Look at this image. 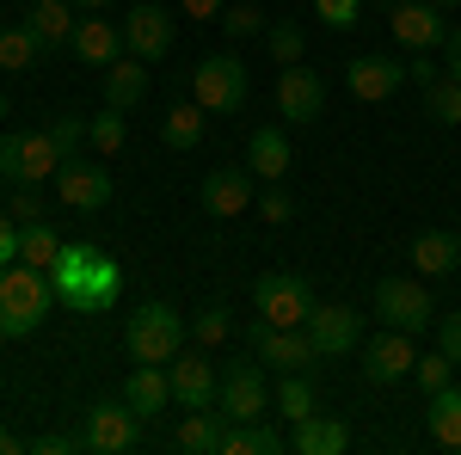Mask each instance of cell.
Returning <instances> with one entry per match:
<instances>
[{
	"label": "cell",
	"instance_id": "cell-1",
	"mask_svg": "<svg viewBox=\"0 0 461 455\" xmlns=\"http://www.w3.org/2000/svg\"><path fill=\"white\" fill-rule=\"evenodd\" d=\"M50 289H56V302H68L74 314H99V308L117 302L123 271H117V259H111L105 246L68 241L56 252V265H50Z\"/></svg>",
	"mask_w": 461,
	"mask_h": 455
},
{
	"label": "cell",
	"instance_id": "cell-2",
	"mask_svg": "<svg viewBox=\"0 0 461 455\" xmlns=\"http://www.w3.org/2000/svg\"><path fill=\"white\" fill-rule=\"evenodd\" d=\"M56 308V289H50V271L37 265H0V339H32L37 326Z\"/></svg>",
	"mask_w": 461,
	"mask_h": 455
},
{
	"label": "cell",
	"instance_id": "cell-3",
	"mask_svg": "<svg viewBox=\"0 0 461 455\" xmlns=\"http://www.w3.org/2000/svg\"><path fill=\"white\" fill-rule=\"evenodd\" d=\"M185 339H191V326H185L178 308H167V302H142V308L130 314V326H123V345H130L136 363H173L178 350H185Z\"/></svg>",
	"mask_w": 461,
	"mask_h": 455
},
{
	"label": "cell",
	"instance_id": "cell-4",
	"mask_svg": "<svg viewBox=\"0 0 461 455\" xmlns=\"http://www.w3.org/2000/svg\"><path fill=\"white\" fill-rule=\"evenodd\" d=\"M62 173V148L50 130H25V136H0V178L6 185H43Z\"/></svg>",
	"mask_w": 461,
	"mask_h": 455
},
{
	"label": "cell",
	"instance_id": "cell-5",
	"mask_svg": "<svg viewBox=\"0 0 461 455\" xmlns=\"http://www.w3.org/2000/svg\"><path fill=\"white\" fill-rule=\"evenodd\" d=\"M191 99L203 111H240L247 105V62L240 56H203L197 68H191Z\"/></svg>",
	"mask_w": 461,
	"mask_h": 455
},
{
	"label": "cell",
	"instance_id": "cell-6",
	"mask_svg": "<svg viewBox=\"0 0 461 455\" xmlns=\"http://www.w3.org/2000/svg\"><path fill=\"white\" fill-rule=\"evenodd\" d=\"M215 406L228 413V424H252V419H265V413H271V387H265L258 357H252V363H221Z\"/></svg>",
	"mask_w": 461,
	"mask_h": 455
},
{
	"label": "cell",
	"instance_id": "cell-7",
	"mask_svg": "<svg viewBox=\"0 0 461 455\" xmlns=\"http://www.w3.org/2000/svg\"><path fill=\"white\" fill-rule=\"evenodd\" d=\"M247 345H252V357H258L265 369H277V376L308 369V363L320 357L314 339H308V326H271V320H252V326H247Z\"/></svg>",
	"mask_w": 461,
	"mask_h": 455
},
{
	"label": "cell",
	"instance_id": "cell-8",
	"mask_svg": "<svg viewBox=\"0 0 461 455\" xmlns=\"http://www.w3.org/2000/svg\"><path fill=\"white\" fill-rule=\"evenodd\" d=\"M252 302H258V320H271V326H302L314 314V289L295 271H265L252 283Z\"/></svg>",
	"mask_w": 461,
	"mask_h": 455
},
{
	"label": "cell",
	"instance_id": "cell-9",
	"mask_svg": "<svg viewBox=\"0 0 461 455\" xmlns=\"http://www.w3.org/2000/svg\"><path fill=\"white\" fill-rule=\"evenodd\" d=\"M430 314H437V308H430V289L419 278H382L375 283V320H382V326H400V332L419 339L430 326Z\"/></svg>",
	"mask_w": 461,
	"mask_h": 455
},
{
	"label": "cell",
	"instance_id": "cell-10",
	"mask_svg": "<svg viewBox=\"0 0 461 455\" xmlns=\"http://www.w3.org/2000/svg\"><path fill=\"white\" fill-rule=\"evenodd\" d=\"M406 80H412V56H351L345 62V86H351V99H363V105L393 99Z\"/></svg>",
	"mask_w": 461,
	"mask_h": 455
},
{
	"label": "cell",
	"instance_id": "cell-11",
	"mask_svg": "<svg viewBox=\"0 0 461 455\" xmlns=\"http://www.w3.org/2000/svg\"><path fill=\"white\" fill-rule=\"evenodd\" d=\"M56 191H62V204L80 215H99L111 210V197H117V185L99 160H62V173H56Z\"/></svg>",
	"mask_w": 461,
	"mask_h": 455
},
{
	"label": "cell",
	"instance_id": "cell-12",
	"mask_svg": "<svg viewBox=\"0 0 461 455\" xmlns=\"http://www.w3.org/2000/svg\"><path fill=\"white\" fill-rule=\"evenodd\" d=\"M173 37L178 32H173V19H167V6H154V0L123 13V50L142 56V62H167L173 56Z\"/></svg>",
	"mask_w": 461,
	"mask_h": 455
},
{
	"label": "cell",
	"instance_id": "cell-13",
	"mask_svg": "<svg viewBox=\"0 0 461 455\" xmlns=\"http://www.w3.org/2000/svg\"><path fill=\"white\" fill-rule=\"evenodd\" d=\"M136 437H142V419L130 413V400H99V406H86V450L123 455V450H136Z\"/></svg>",
	"mask_w": 461,
	"mask_h": 455
},
{
	"label": "cell",
	"instance_id": "cell-14",
	"mask_svg": "<svg viewBox=\"0 0 461 455\" xmlns=\"http://www.w3.org/2000/svg\"><path fill=\"white\" fill-rule=\"evenodd\" d=\"M167 382H173V406H185V413H203V406H215L221 369H215L210 357H197V350H178L173 363H167Z\"/></svg>",
	"mask_w": 461,
	"mask_h": 455
},
{
	"label": "cell",
	"instance_id": "cell-15",
	"mask_svg": "<svg viewBox=\"0 0 461 455\" xmlns=\"http://www.w3.org/2000/svg\"><path fill=\"white\" fill-rule=\"evenodd\" d=\"M302 326H308V339H314L320 357H351V350L363 345V314H357V308H345V302H326V308H314Z\"/></svg>",
	"mask_w": 461,
	"mask_h": 455
},
{
	"label": "cell",
	"instance_id": "cell-16",
	"mask_svg": "<svg viewBox=\"0 0 461 455\" xmlns=\"http://www.w3.org/2000/svg\"><path fill=\"white\" fill-rule=\"evenodd\" d=\"M412 363H419V350H412V332L388 326V332H375V339L363 345V382L388 387V382H400V376H412Z\"/></svg>",
	"mask_w": 461,
	"mask_h": 455
},
{
	"label": "cell",
	"instance_id": "cell-17",
	"mask_svg": "<svg viewBox=\"0 0 461 455\" xmlns=\"http://www.w3.org/2000/svg\"><path fill=\"white\" fill-rule=\"evenodd\" d=\"M277 111H284L289 123H320V111H326V80H320L314 68H302V62H289L284 74H277Z\"/></svg>",
	"mask_w": 461,
	"mask_h": 455
},
{
	"label": "cell",
	"instance_id": "cell-18",
	"mask_svg": "<svg viewBox=\"0 0 461 455\" xmlns=\"http://www.w3.org/2000/svg\"><path fill=\"white\" fill-rule=\"evenodd\" d=\"M393 43L412 56V50H437L443 37H449V19H443V6H430V0H400L393 6Z\"/></svg>",
	"mask_w": 461,
	"mask_h": 455
},
{
	"label": "cell",
	"instance_id": "cell-19",
	"mask_svg": "<svg viewBox=\"0 0 461 455\" xmlns=\"http://www.w3.org/2000/svg\"><path fill=\"white\" fill-rule=\"evenodd\" d=\"M197 197H203V210H210L215 222L247 215L252 210V167H215V173H203Z\"/></svg>",
	"mask_w": 461,
	"mask_h": 455
},
{
	"label": "cell",
	"instance_id": "cell-20",
	"mask_svg": "<svg viewBox=\"0 0 461 455\" xmlns=\"http://www.w3.org/2000/svg\"><path fill=\"white\" fill-rule=\"evenodd\" d=\"M68 50L86 62V68H111V62L123 56V25H111V19H99V13H86V19L74 25Z\"/></svg>",
	"mask_w": 461,
	"mask_h": 455
},
{
	"label": "cell",
	"instance_id": "cell-21",
	"mask_svg": "<svg viewBox=\"0 0 461 455\" xmlns=\"http://www.w3.org/2000/svg\"><path fill=\"white\" fill-rule=\"evenodd\" d=\"M412 271H419V278H449V271H461V234L456 228H425V234H412Z\"/></svg>",
	"mask_w": 461,
	"mask_h": 455
},
{
	"label": "cell",
	"instance_id": "cell-22",
	"mask_svg": "<svg viewBox=\"0 0 461 455\" xmlns=\"http://www.w3.org/2000/svg\"><path fill=\"white\" fill-rule=\"evenodd\" d=\"M123 400H130V413H136V419H160V413H167V400H173L167 363H136V369H130V382H123Z\"/></svg>",
	"mask_w": 461,
	"mask_h": 455
},
{
	"label": "cell",
	"instance_id": "cell-23",
	"mask_svg": "<svg viewBox=\"0 0 461 455\" xmlns=\"http://www.w3.org/2000/svg\"><path fill=\"white\" fill-rule=\"evenodd\" d=\"M221 437H228V413L221 406H203V413H185L173 431V450L185 455H221Z\"/></svg>",
	"mask_w": 461,
	"mask_h": 455
},
{
	"label": "cell",
	"instance_id": "cell-24",
	"mask_svg": "<svg viewBox=\"0 0 461 455\" xmlns=\"http://www.w3.org/2000/svg\"><path fill=\"white\" fill-rule=\"evenodd\" d=\"M289 450H295V455H345V450H351V424L308 413V419H295V437H289Z\"/></svg>",
	"mask_w": 461,
	"mask_h": 455
},
{
	"label": "cell",
	"instance_id": "cell-25",
	"mask_svg": "<svg viewBox=\"0 0 461 455\" xmlns=\"http://www.w3.org/2000/svg\"><path fill=\"white\" fill-rule=\"evenodd\" d=\"M247 167H252V178H265V185H277V178L289 173V136L277 123H265V130L247 136Z\"/></svg>",
	"mask_w": 461,
	"mask_h": 455
},
{
	"label": "cell",
	"instance_id": "cell-26",
	"mask_svg": "<svg viewBox=\"0 0 461 455\" xmlns=\"http://www.w3.org/2000/svg\"><path fill=\"white\" fill-rule=\"evenodd\" d=\"M142 93H148V62L142 56H117L105 68V105H117V111H130V105H142Z\"/></svg>",
	"mask_w": 461,
	"mask_h": 455
},
{
	"label": "cell",
	"instance_id": "cell-27",
	"mask_svg": "<svg viewBox=\"0 0 461 455\" xmlns=\"http://www.w3.org/2000/svg\"><path fill=\"white\" fill-rule=\"evenodd\" d=\"M425 431H430V443H443V450H461V387H456V382L430 394Z\"/></svg>",
	"mask_w": 461,
	"mask_h": 455
},
{
	"label": "cell",
	"instance_id": "cell-28",
	"mask_svg": "<svg viewBox=\"0 0 461 455\" xmlns=\"http://www.w3.org/2000/svg\"><path fill=\"white\" fill-rule=\"evenodd\" d=\"M25 25L37 32L43 50H62V43H74V25H80V19H74V0H37Z\"/></svg>",
	"mask_w": 461,
	"mask_h": 455
},
{
	"label": "cell",
	"instance_id": "cell-29",
	"mask_svg": "<svg viewBox=\"0 0 461 455\" xmlns=\"http://www.w3.org/2000/svg\"><path fill=\"white\" fill-rule=\"evenodd\" d=\"M203 117H210V111L197 105V99L167 105V117H160V141H167V148H178V154H191V148L203 141Z\"/></svg>",
	"mask_w": 461,
	"mask_h": 455
},
{
	"label": "cell",
	"instance_id": "cell-30",
	"mask_svg": "<svg viewBox=\"0 0 461 455\" xmlns=\"http://www.w3.org/2000/svg\"><path fill=\"white\" fill-rule=\"evenodd\" d=\"M56 252H62V234L50 228V215H37V222H19V265H37V271H50V265H56Z\"/></svg>",
	"mask_w": 461,
	"mask_h": 455
},
{
	"label": "cell",
	"instance_id": "cell-31",
	"mask_svg": "<svg viewBox=\"0 0 461 455\" xmlns=\"http://www.w3.org/2000/svg\"><path fill=\"white\" fill-rule=\"evenodd\" d=\"M37 56H43V43H37L32 25H0V74L37 68Z\"/></svg>",
	"mask_w": 461,
	"mask_h": 455
},
{
	"label": "cell",
	"instance_id": "cell-32",
	"mask_svg": "<svg viewBox=\"0 0 461 455\" xmlns=\"http://www.w3.org/2000/svg\"><path fill=\"white\" fill-rule=\"evenodd\" d=\"M277 450H289V443H284V437H277L265 419L228 424V437H221V455H277Z\"/></svg>",
	"mask_w": 461,
	"mask_h": 455
},
{
	"label": "cell",
	"instance_id": "cell-33",
	"mask_svg": "<svg viewBox=\"0 0 461 455\" xmlns=\"http://www.w3.org/2000/svg\"><path fill=\"white\" fill-rule=\"evenodd\" d=\"M123 141H130V123H123V111H117V105H105L99 117H86V148H93L99 160H111Z\"/></svg>",
	"mask_w": 461,
	"mask_h": 455
},
{
	"label": "cell",
	"instance_id": "cell-34",
	"mask_svg": "<svg viewBox=\"0 0 461 455\" xmlns=\"http://www.w3.org/2000/svg\"><path fill=\"white\" fill-rule=\"evenodd\" d=\"M271 406H277L289 424L308 419V413H314V387H308V369H289L284 382H277V394H271Z\"/></svg>",
	"mask_w": 461,
	"mask_h": 455
},
{
	"label": "cell",
	"instance_id": "cell-35",
	"mask_svg": "<svg viewBox=\"0 0 461 455\" xmlns=\"http://www.w3.org/2000/svg\"><path fill=\"white\" fill-rule=\"evenodd\" d=\"M425 111L443 123V130H461V80H449V74L430 80L425 86Z\"/></svg>",
	"mask_w": 461,
	"mask_h": 455
},
{
	"label": "cell",
	"instance_id": "cell-36",
	"mask_svg": "<svg viewBox=\"0 0 461 455\" xmlns=\"http://www.w3.org/2000/svg\"><path fill=\"white\" fill-rule=\"evenodd\" d=\"M43 130H50V141H56V148H62V160H80V148H86V117L62 111V117H50Z\"/></svg>",
	"mask_w": 461,
	"mask_h": 455
},
{
	"label": "cell",
	"instance_id": "cell-37",
	"mask_svg": "<svg viewBox=\"0 0 461 455\" xmlns=\"http://www.w3.org/2000/svg\"><path fill=\"white\" fill-rule=\"evenodd\" d=\"M412 382L425 387V400H430V394H437V387H449V382H456V363H449V357H443V350H425V357H419V363H412Z\"/></svg>",
	"mask_w": 461,
	"mask_h": 455
},
{
	"label": "cell",
	"instance_id": "cell-38",
	"mask_svg": "<svg viewBox=\"0 0 461 455\" xmlns=\"http://www.w3.org/2000/svg\"><path fill=\"white\" fill-rule=\"evenodd\" d=\"M265 43H271V56H277V62H302V25H295V19H277V25H265Z\"/></svg>",
	"mask_w": 461,
	"mask_h": 455
},
{
	"label": "cell",
	"instance_id": "cell-39",
	"mask_svg": "<svg viewBox=\"0 0 461 455\" xmlns=\"http://www.w3.org/2000/svg\"><path fill=\"white\" fill-rule=\"evenodd\" d=\"M314 13L326 32H351L357 19H363V0H314Z\"/></svg>",
	"mask_w": 461,
	"mask_h": 455
},
{
	"label": "cell",
	"instance_id": "cell-40",
	"mask_svg": "<svg viewBox=\"0 0 461 455\" xmlns=\"http://www.w3.org/2000/svg\"><path fill=\"white\" fill-rule=\"evenodd\" d=\"M221 32L228 37H258L265 32V13H258V6H221Z\"/></svg>",
	"mask_w": 461,
	"mask_h": 455
},
{
	"label": "cell",
	"instance_id": "cell-41",
	"mask_svg": "<svg viewBox=\"0 0 461 455\" xmlns=\"http://www.w3.org/2000/svg\"><path fill=\"white\" fill-rule=\"evenodd\" d=\"M228 332H234V326H228V308H203V314L191 320V339H197V345H221Z\"/></svg>",
	"mask_w": 461,
	"mask_h": 455
},
{
	"label": "cell",
	"instance_id": "cell-42",
	"mask_svg": "<svg viewBox=\"0 0 461 455\" xmlns=\"http://www.w3.org/2000/svg\"><path fill=\"white\" fill-rule=\"evenodd\" d=\"M32 450L37 455H74V450H86V431H50V437H37Z\"/></svg>",
	"mask_w": 461,
	"mask_h": 455
},
{
	"label": "cell",
	"instance_id": "cell-43",
	"mask_svg": "<svg viewBox=\"0 0 461 455\" xmlns=\"http://www.w3.org/2000/svg\"><path fill=\"white\" fill-rule=\"evenodd\" d=\"M437 350L461 369V314H443V326H437Z\"/></svg>",
	"mask_w": 461,
	"mask_h": 455
},
{
	"label": "cell",
	"instance_id": "cell-44",
	"mask_svg": "<svg viewBox=\"0 0 461 455\" xmlns=\"http://www.w3.org/2000/svg\"><path fill=\"white\" fill-rule=\"evenodd\" d=\"M258 210H265V222H271V228H284L289 215H295V204H289V191H277V185H265V204H258Z\"/></svg>",
	"mask_w": 461,
	"mask_h": 455
},
{
	"label": "cell",
	"instance_id": "cell-45",
	"mask_svg": "<svg viewBox=\"0 0 461 455\" xmlns=\"http://www.w3.org/2000/svg\"><path fill=\"white\" fill-rule=\"evenodd\" d=\"M19 259V222H13V210H0V265H13Z\"/></svg>",
	"mask_w": 461,
	"mask_h": 455
},
{
	"label": "cell",
	"instance_id": "cell-46",
	"mask_svg": "<svg viewBox=\"0 0 461 455\" xmlns=\"http://www.w3.org/2000/svg\"><path fill=\"white\" fill-rule=\"evenodd\" d=\"M13 215H19V222H37V215H43V204H37L32 185H19V191H13Z\"/></svg>",
	"mask_w": 461,
	"mask_h": 455
},
{
	"label": "cell",
	"instance_id": "cell-47",
	"mask_svg": "<svg viewBox=\"0 0 461 455\" xmlns=\"http://www.w3.org/2000/svg\"><path fill=\"white\" fill-rule=\"evenodd\" d=\"M443 50H449V62H443V68H449V80H461V25H449Z\"/></svg>",
	"mask_w": 461,
	"mask_h": 455
},
{
	"label": "cell",
	"instance_id": "cell-48",
	"mask_svg": "<svg viewBox=\"0 0 461 455\" xmlns=\"http://www.w3.org/2000/svg\"><path fill=\"white\" fill-rule=\"evenodd\" d=\"M178 6H185L191 19H221V6H228V0H178Z\"/></svg>",
	"mask_w": 461,
	"mask_h": 455
},
{
	"label": "cell",
	"instance_id": "cell-49",
	"mask_svg": "<svg viewBox=\"0 0 461 455\" xmlns=\"http://www.w3.org/2000/svg\"><path fill=\"white\" fill-rule=\"evenodd\" d=\"M412 80H419V86H430V80H437V68L425 62V50H412Z\"/></svg>",
	"mask_w": 461,
	"mask_h": 455
},
{
	"label": "cell",
	"instance_id": "cell-50",
	"mask_svg": "<svg viewBox=\"0 0 461 455\" xmlns=\"http://www.w3.org/2000/svg\"><path fill=\"white\" fill-rule=\"evenodd\" d=\"M19 450H25V443H19L13 431H0V455H19Z\"/></svg>",
	"mask_w": 461,
	"mask_h": 455
},
{
	"label": "cell",
	"instance_id": "cell-51",
	"mask_svg": "<svg viewBox=\"0 0 461 455\" xmlns=\"http://www.w3.org/2000/svg\"><path fill=\"white\" fill-rule=\"evenodd\" d=\"M111 0H74V13H105Z\"/></svg>",
	"mask_w": 461,
	"mask_h": 455
},
{
	"label": "cell",
	"instance_id": "cell-52",
	"mask_svg": "<svg viewBox=\"0 0 461 455\" xmlns=\"http://www.w3.org/2000/svg\"><path fill=\"white\" fill-rule=\"evenodd\" d=\"M430 6H461V0H430Z\"/></svg>",
	"mask_w": 461,
	"mask_h": 455
},
{
	"label": "cell",
	"instance_id": "cell-53",
	"mask_svg": "<svg viewBox=\"0 0 461 455\" xmlns=\"http://www.w3.org/2000/svg\"><path fill=\"white\" fill-rule=\"evenodd\" d=\"M0 117H6V93H0Z\"/></svg>",
	"mask_w": 461,
	"mask_h": 455
},
{
	"label": "cell",
	"instance_id": "cell-54",
	"mask_svg": "<svg viewBox=\"0 0 461 455\" xmlns=\"http://www.w3.org/2000/svg\"><path fill=\"white\" fill-rule=\"evenodd\" d=\"M32 6H37V0H32Z\"/></svg>",
	"mask_w": 461,
	"mask_h": 455
}]
</instances>
